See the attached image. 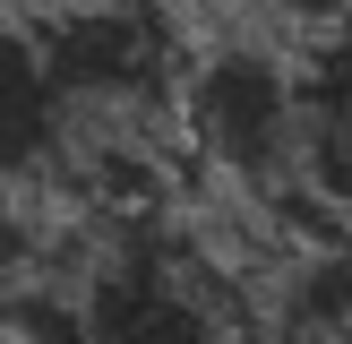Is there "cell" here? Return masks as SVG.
Instances as JSON below:
<instances>
[{
	"instance_id": "obj_4",
	"label": "cell",
	"mask_w": 352,
	"mask_h": 344,
	"mask_svg": "<svg viewBox=\"0 0 352 344\" xmlns=\"http://www.w3.org/2000/svg\"><path fill=\"white\" fill-rule=\"evenodd\" d=\"M301 224L309 241H352V17L301 43Z\"/></svg>"
},
{
	"instance_id": "obj_6",
	"label": "cell",
	"mask_w": 352,
	"mask_h": 344,
	"mask_svg": "<svg viewBox=\"0 0 352 344\" xmlns=\"http://www.w3.org/2000/svg\"><path fill=\"white\" fill-rule=\"evenodd\" d=\"M0 344H95V327H86L78 292H69L60 275H34L26 301L0 319Z\"/></svg>"
},
{
	"instance_id": "obj_3",
	"label": "cell",
	"mask_w": 352,
	"mask_h": 344,
	"mask_svg": "<svg viewBox=\"0 0 352 344\" xmlns=\"http://www.w3.org/2000/svg\"><path fill=\"white\" fill-rule=\"evenodd\" d=\"M86 155V112L69 103L52 43L34 17L0 9V189L34 198V189H69Z\"/></svg>"
},
{
	"instance_id": "obj_1",
	"label": "cell",
	"mask_w": 352,
	"mask_h": 344,
	"mask_svg": "<svg viewBox=\"0 0 352 344\" xmlns=\"http://www.w3.org/2000/svg\"><path fill=\"white\" fill-rule=\"evenodd\" d=\"M301 52H284V34H215L189 52L181 103H172V138L198 172H215L223 189L258 206H292L301 215Z\"/></svg>"
},
{
	"instance_id": "obj_8",
	"label": "cell",
	"mask_w": 352,
	"mask_h": 344,
	"mask_svg": "<svg viewBox=\"0 0 352 344\" xmlns=\"http://www.w3.org/2000/svg\"><path fill=\"white\" fill-rule=\"evenodd\" d=\"M250 9H258V26H267V34H284V43L301 52V43H318V34L344 26L352 0H250Z\"/></svg>"
},
{
	"instance_id": "obj_5",
	"label": "cell",
	"mask_w": 352,
	"mask_h": 344,
	"mask_svg": "<svg viewBox=\"0 0 352 344\" xmlns=\"http://www.w3.org/2000/svg\"><path fill=\"white\" fill-rule=\"evenodd\" d=\"M267 327L275 344H352V241H292Z\"/></svg>"
},
{
	"instance_id": "obj_7",
	"label": "cell",
	"mask_w": 352,
	"mask_h": 344,
	"mask_svg": "<svg viewBox=\"0 0 352 344\" xmlns=\"http://www.w3.org/2000/svg\"><path fill=\"white\" fill-rule=\"evenodd\" d=\"M34 275H43V258H34V224H26V206H17V189H0V319L26 301Z\"/></svg>"
},
{
	"instance_id": "obj_2",
	"label": "cell",
	"mask_w": 352,
	"mask_h": 344,
	"mask_svg": "<svg viewBox=\"0 0 352 344\" xmlns=\"http://www.w3.org/2000/svg\"><path fill=\"white\" fill-rule=\"evenodd\" d=\"M181 0H43L34 26L52 43L69 103L95 129H172V103L189 78V34Z\"/></svg>"
}]
</instances>
